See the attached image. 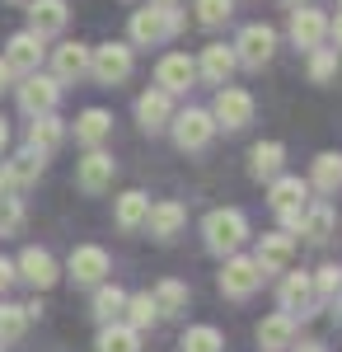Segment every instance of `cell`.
Masks as SVG:
<instances>
[{
    "instance_id": "6da1fadb",
    "label": "cell",
    "mask_w": 342,
    "mask_h": 352,
    "mask_svg": "<svg viewBox=\"0 0 342 352\" xmlns=\"http://www.w3.org/2000/svg\"><path fill=\"white\" fill-rule=\"evenodd\" d=\"M183 10H179V0L174 5H164V0H150L146 10H136L132 24H127V43L132 47H164V43H174L179 33H183Z\"/></svg>"
},
{
    "instance_id": "7a4b0ae2",
    "label": "cell",
    "mask_w": 342,
    "mask_h": 352,
    "mask_svg": "<svg viewBox=\"0 0 342 352\" xmlns=\"http://www.w3.org/2000/svg\"><path fill=\"white\" fill-rule=\"evenodd\" d=\"M249 217L239 212V207H216L202 217V244H207V254L216 258H225V254H239L244 244H249Z\"/></svg>"
},
{
    "instance_id": "3957f363",
    "label": "cell",
    "mask_w": 342,
    "mask_h": 352,
    "mask_svg": "<svg viewBox=\"0 0 342 352\" xmlns=\"http://www.w3.org/2000/svg\"><path fill=\"white\" fill-rule=\"evenodd\" d=\"M136 71V47L132 43H99V47H89V80L94 85H108V89H117V85H127Z\"/></svg>"
},
{
    "instance_id": "277c9868",
    "label": "cell",
    "mask_w": 342,
    "mask_h": 352,
    "mask_svg": "<svg viewBox=\"0 0 342 352\" xmlns=\"http://www.w3.org/2000/svg\"><path fill=\"white\" fill-rule=\"evenodd\" d=\"M305 202H310V184H305L300 174H277V179H267V207H272V217L282 221V230L295 235Z\"/></svg>"
},
{
    "instance_id": "5b68a950",
    "label": "cell",
    "mask_w": 342,
    "mask_h": 352,
    "mask_svg": "<svg viewBox=\"0 0 342 352\" xmlns=\"http://www.w3.org/2000/svg\"><path fill=\"white\" fill-rule=\"evenodd\" d=\"M267 277H263V268L253 263V254H225L220 258V272H216V287H220V296L225 300H253V292L263 287Z\"/></svg>"
},
{
    "instance_id": "8992f818",
    "label": "cell",
    "mask_w": 342,
    "mask_h": 352,
    "mask_svg": "<svg viewBox=\"0 0 342 352\" xmlns=\"http://www.w3.org/2000/svg\"><path fill=\"white\" fill-rule=\"evenodd\" d=\"M253 94L249 89H239V85H216V104H211V118H216V132H244L249 122H253Z\"/></svg>"
},
{
    "instance_id": "52a82bcc",
    "label": "cell",
    "mask_w": 342,
    "mask_h": 352,
    "mask_svg": "<svg viewBox=\"0 0 342 352\" xmlns=\"http://www.w3.org/2000/svg\"><path fill=\"white\" fill-rule=\"evenodd\" d=\"M169 132H174V146L183 155H202L216 136V118H211V109H183L169 118Z\"/></svg>"
},
{
    "instance_id": "ba28073f",
    "label": "cell",
    "mask_w": 342,
    "mask_h": 352,
    "mask_svg": "<svg viewBox=\"0 0 342 352\" xmlns=\"http://www.w3.org/2000/svg\"><path fill=\"white\" fill-rule=\"evenodd\" d=\"M14 99H19V113H24V118L56 113V104H61V80H56L52 71H47V76H43V71H28V76H19Z\"/></svg>"
},
{
    "instance_id": "9c48e42d",
    "label": "cell",
    "mask_w": 342,
    "mask_h": 352,
    "mask_svg": "<svg viewBox=\"0 0 342 352\" xmlns=\"http://www.w3.org/2000/svg\"><path fill=\"white\" fill-rule=\"evenodd\" d=\"M230 47H235V61L244 66V71H263L267 61L277 56V28H267V24H244Z\"/></svg>"
},
{
    "instance_id": "30bf717a",
    "label": "cell",
    "mask_w": 342,
    "mask_h": 352,
    "mask_svg": "<svg viewBox=\"0 0 342 352\" xmlns=\"http://www.w3.org/2000/svg\"><path fill=\"white\" fill-rule=\"evenodd\" d=\"M108 272H113V258H108L104 244H76L71 249V258H66V277L76 282V287H99V282H108Z\"/></svg>"
},
{
    "instance_id": "8fae6325",
    "label": "cell",
    "mask_w": 342,
    "mask_h": 352,
    "mask_svg": "<svg viewBox=\"0 0 342 352\" xmlns=\"http://www.w3.org/2000/svg\"><path fill=\"white\" fill-rule=\"evenodd\" d=\"M323 300L315 296V277L310 272H286L277 287V310H286L290 320H310Z\"/></svg>"
},
{
    "instance_id": "7c38bea8",
    "label": "cell",
    "mask_w": 342,
    "mask_h": 352,
    "mask_svg": "<svg viewBox=\"0 0 342 352\" xmlns=\"http://www.w3.org/2000/svg\"><path fill=\"white\" fill-rule=\"evenodd\" d=\"M43 164H47V155H38L33 146H24V151H14L10 160L0 164V192H28L38 179H43Z\"/></svg>"
},
{
    "instance_id": "4fadbf2b",
    "label": "cell",
    "mask_w": 342,
    "mask_h": 352,
    "mask_svg": "<svg viewBox=\"0 0 342 352\" xmlns=\"http://www.w3.org/2000/svg\"><path fill=\"white\" fill-rule=\"evenodd\" d=\"M113 174H117V160L108 155L104 146H94V151H84V160L76 164V188L84 197H104L113 188Z\"/></svg>"
},
{
    "instance_id": "5bb4252c",
    "label": "cell",
    "mask_w": 342,
    "mask_h": 352,
    "mask_svg": "<svg viewBox=\"0 0 342 352\" xmlns=\"http://www.w3.org/2000/svg\"><path fill=\"white\" fill-rule=\"evenodd\" d=\"M290 43L300 47V52H315V47H323L328 43V14L323 10H315V5H290Z\"/></svg>"
},
{
    "instance_id": "9a60e30c",
    "label": "cell",
    "mask_w": 342,
    "mask_h": 352,
    "mask_svg": "<svg viewBox=\"0 0 342 352\" xmlns=\"http://www.w3.org/2000/svg\"><path fill=\"white\" fill-rule=\"evenodd\" d=\"M14 272L24 277L33 292H52L56 282H61V263H56L47 249H38V244H28L24 254L14 258Z\"/></svg>"
},
{
    "instance_id": "2e32d148",
    "label": "cell",
    "mask_w": 342,
    "mask_h": 352,
    "mask_svg": "<svg viewBox=\"0 0 342 352\" xmlns=\"http://www.w3.org/2000/svg\"><path fill=\"white\" fill-rule=\"evenodd\" d=\"M43 56H47V47H43V38L38 33H14L10 43H5V52H0V61L10 66V76L19 80V76H28V71H43Z\"/></svg>"
},
{
    "instance_id": "e0dca14e",
    "label": "cell",
    "mask_w": 342,
    "mask_h": 352,
    "mask_svg": "<svg viewBox=\"0 0 342 352\" xmlns=\"http://www.w3.org/2000/svg\"><path fill=\"white\" fill-rule=\"evenodd\" d=\"M155 85L164 94H187L192 85H197V56L187 52H164L155 66Z\"/></svg>"
},
{
    "instance_id": "ac0fdd59",
    "label": "cell",
    "mask_w": 342,
    "mask_h": 352,
    "mask_svg": "<svg viewBox=\"0 0 342 352\" xmlns=\"http://www.w3.org/2000/svg\"><path fill=\"white\" fill-rule=\"evenodd\" d=\"M183 226H187V207H183V202H174V197L150 202V212H146V230H150V240H159V244L179 240Z\"/></svg>"
},
{
    "instance_id": "d6986e66",
    "label": "cell",
    "mask_w": 342,
    "mask_h": 352,
    "mask_svg": "<svg viewBox=\"0 0 342 352\" xmlns=\"http://www.w3.org/2000/svg\"><path fill=\"white\" fill-rule=\"evenodd\" d=\"M169 118H174V94H164V89H146L141 99H136V127L146 136H159L169 132Z\"/></svg>"
},
{
    "instance_id": "ffe728a7",
    "label": "cell",
    "mask_w": 342,
    "mask_h": 352,
    "mask_svg": "<svg viewBox=\"0 0 342 352\" xmlns=\"http://www.w3.org/2000/svg\"><path fill=\"white\" fill-rule=\"evenodd\" d=\"M333 230H338V212L328 207V197H310L305 212H300L295 235H305V244H328V240H333Z\"/></svg>"
},
{
    "instance_id": "44dd1931",
    "label": "cell",
    "mask_w": 342,
    "mask_h": 352,
    "mask_svg": "<svg viewBox=\"0 0 342 352\" xmlns=\"http://www.w3.org/2000/svg\"><path fill=\"white\" fill-rule=\"evenodd\" d=\"M290 258H295V235H290V230H272V235H263V240H258V249H253V263L263 268V277L286 272Z\"/></svg>"
},
{
    "instance_id": "7402d4cb",
    "label": "cell",
    "mask_w": 342,
    "mask_h": 352,
    "mask_svg": "<svg viewBox=\"0 0 342 352\" xmlns=\"http://www.w3.org/2000/svg\"><path fill=\"white\" fill-rule=\"evenodd\" d=\"M66 24H71L66 0H28V33H38L43 43L47 38H61Z\"/></svg>"
},
{
    "instance_id": "603a6c76",
    "label": "cell",
    "mask_w": 342,
    "mask_h": 352,
    "mask_svg": "<svg viewBox=\"0 0 342 352\" xmlns=\"http://www.w3.org/2000/svg\"><path fill=\"white\" fill-rule=\"evenodd\" d=\"M52 76L61 85L89 80V43H61V47H52Z\"/></svg>"
},
{
    "instance_id": "cb8c5ba5",
    "label": "cell",
    "mask_w": 342,
    "mask_h": 352,
    "mask_svg": "<svg viewBox=\"0 0 342 352\" xmlns=\"http://www.w3.org/2000/svg\"><path fill=\"white\" fill-rule=\"evenodd\" d=\"M235 71H239L235 47H225V43H207L202 56H197V80H207V85H225Z\"/></svg>"
},
{
    "instance_id": "d4e9b609",
    "label": "cell",
    "mask_w": 342,
    "mask_h": 352,
    "mask_svg": "<svg viewBox=\"0 0 342 352\" xmlns=\"http://www.w3.org/2000/svg\"><path fill=\"white\" fill-rule=\"evenodd\" d=\"M305 184H310V192H319V197H338L342 192V151H323V155H315Z\"/></svg>"
},
{
    "instance_id": "484cf974",
    "label": "cell",
    "mask_w": 342,
    "mask_h": 352,
    "mask_svg": "<svg viewBox=\"0 0 342 352\" xmlns=\"http://www.w3.org/2000/svg\"><path fill=\"white\" fill-rule=\"evenodd\" d=\"M282 164H286V146H282V141H258V146L249 151V179H253V184H267V179L282 174Z\"/></svg>"
},
{
    "instance_id": "4316f807",
    "label": "cell",
    "mask_w": 342,
    "mask_h": 352,
    "mask_svg": "<svg viewBox=\"0 0 342 352\" xmlns=\"http://www.w3.org/2000/svg\"><path fill=\"white\" fill-rule=\"evenodd\" d=\"M253 338H258V348H263V352H286V348H290V338H295V320H290L286 310H277V315L258 320Z\"/></svg>"
},
{
    "instance_id": "83f0119b",
    "label": "cell",
    "mask_w": 342,
    "mask_h": 352,
    "mask_svg": "<svg viewBox=\"0 0 342 352\" xmlns=\"http://www.w3.org/2000/svg\"><path fill=\"white\" fill-rule=\"evenodd\" d=\"M146 212H150V197L132 188V192H122V197H117L113 221H117V230H122V235H141V230H146Z\"/></svg>"
},
{
    "instance_id": "f1b7e54d",
    "label": "cell",
    "mask_w": 342,
    "mask_h": 352,
    "mask_svg": "<svg viewBox=\"0 0 342 352\" xmlns=\"http://www.w3.org/2000/svg\"><path fill=\"white\" fill-rule=\"evenodd\" d=\"M150 296H155V305H159V320H179V315H187L192 292H187V282H179V277H159Z\"/></svg>"
},
{
    "instance_id": "f546056e",
    "label": "cell",
    "mask_w": 342,
    "mask_h": 352,
    "mask_svg": "<svg viewBox=\"0 0 342 352\" xmlns=\"http://www.w3.org/2000/svg\"><path fill=\"white\" fill-rule=\"evenodd\" d=\"M61 141H66V122H61L56 113H38V118L28 122V146H33L38 155H52Z\"/></svg>"
},
{
    "instance_id": "4dcf8cb0",
    "label": "cell",
    "mask_w": 342,
    "mask_h": 352,
    "mask_svg": "<svg viewBox=\"0 0 342 352\" xmlns=\"http://www.w3.org/2000/svg\"><path fill=\"white\" fill-rule=\"evenodd\" d=\"M108 132H113V113H108V109H84L76 118V146H84V151L104 146Z\"/></svg>"
},
{
    "instance_id": "1f68e13d",
    "label": "cell",
    "mask_w": 342,
    "mask_h": 352,
    "mask_svg": "<svg viewBox=\"0 0 342 352\" xmlns=\"http://www.w3.org/2000/svg\"><path fill=\"white\" fill-rule=\"evenodd\" d=\"M122 305H127V292L117 282H99L94 287V300H89V315L99 324H113V320H122Z\"/></svg>"
},
{
    "instance_id": "d6a6232c",
    "label": "cell",
    "mask_w": 342,
    "mask_h": 352,
    "mask_svg": "<svg viewBox=\"0 0 342 352\" xmlns=\"http://www.w3.org/2000/svg\"><path fill=\"white\" fill-rule=\"evenodd\" d=\"M99 352H141V329H132L127 320H113V324H99Z\"/></svg>"
},
{
    "instance_id": "836d02e7",
    "label": "cell",
    "mask_w": 342,
    "mask_h": 352,
    "mask_svg": "<svg viewBox=\"0 0 342 352\" xmlns=\"http://www.w3.org/2000/svg\"><path fill=\"white\" fill-rule=\"evenodd\" d=\"M122 320L132 329H155L159 324V305H155V296L150 292H127V305H122Z\"/></svg>"
},
{
    "instance_id": "e575fe53",
    "label": "cell",
    "mask_w": 342,
    "mask_h": 352,
    "mask_svg": "<svg viewBox=\"0 0 342 352\" xmlns=\"http://www.w3.org/2000/svg\"><path fill=\"white\" fill-rule=\"evenodd\" d=\"M179 352H225V333L216 324H187L179 338Z\"/></svg>"
},
{
    "instance_id": "d590c367",
    "label": "cell",
    "mask_w": 342,
    "mask_h": 352,
    "mask_svg": "<svg viewBox=\"0 0 342 352\" xmlns=\"http://www.w3.org/2000/svg\"><path fill=\"white\" fill-rule=\"evenodd\" d=\"M24 329H28V310H24V305H14V300H0V348L19 343Z\"/></svg>"
},
{
    "instance_id": "8d00e7d4",
    "label": "cell",
    "mask_w": 342,
    "mask_h": 352,
    "mask_svg": "<svg viewBox=\"0 0 342 352\" xmlns=\"http://www.w3.org/2000/svg\"><path fill=\"white\" fill-rule=\"evenodd\" d=\"M192 19L202 28H220V24H230V14H235V0H192Z\"/></svg>"
},
{
    "instance_id": "74e56055",
    "label": "cell",
    "mask_w": 342,
    "mask_h": 352,
    "mask_svg": "<svg viewBox=\"0 0 342 352\" xmlns=\"http://www.w3.org/2000/svg\"><path fill=\"white\" fill-rule=\"evenodd\" d=\"M305 56H310V66H305V71H310V85H328L338 76V52H333L328 43L315 47V52H305Z\"/></svg>"
},
{
    "instance_id": "f35d334b",
    "label": "cell",
    "mask_w": 342,
    "mask_h": 352,
    "mask_svg": "<svg viewBox=\"0 0 342 352\" xmlns=\"http://www.w3.org/2000/svg\"><path fill=\"white\" fill-rule=\"evenodd\" d=\"M19 230H24V202L14 192H0V240L19 235Z\"/></svg>"
},
{
    "instance_id": "ab89813d",
    "label": "cell",
    "mask_w": 342,
    "mask_h": 352,
    "mask_svg": "<svg viewBox=\"0 0 342 352\" xmlns=\"http://www.w3.org/2000/svg\"><path fill=\"white\" fill-rule=\"evenodd\" d=\"M315 277V296L319 300H333V292H338V282H342V268L338 263H323L319 272H310Z\"/></svg>"
},
{
    "instance_id": "60d3db41",
    "label": "cell",
    "mask_w": 342,
    "mask_h": 352,
    "mask_svg": "<svg viewBox=\"0 0 342 352\" xmlns=\"http://www.w3.org/2000/svg\"><path fill=\"white\" fill-rule=\"evenodd\" d=\"M14 282H19V272H14V258H5V254H0V296H5Z\"/></svg>"
},
{
    "instance_id": "b9f144b4",
    "label": "cell",
    "mask_w": 342,
    "mask_h": 352,
    "mask_svg": "<svg viewBox=\"0 0 342 352\" xmlns=\"http://www.w3.org/2000/svg\"><path fill=\"white\" fill-rule=\"evenodd\" d=\"M328 47H333V52H342V10L328 19Z\"/></svg>"
},
{
    "instance_id": "7bdbcfd3",
    "label": "cell",
    "mask_w": 342,
    "mask_h": 352,
    "mask_svg": "<svg viewBox=\"0 0 342 352\" xmlns=\"http://www.w3.org/2000/svg\"><path fill=\"white\" fill-rule=\"evenodd\" d=\"M286 352H328V348H323L319 338H290V348H286Z\"/></svg>"
},
{
    "instance_id": "ee69618b",
    "label": "cell",
    "mask_w": 342,
    "mask_h": 352,
    "mask_svg": "<svg viewBox=\"0 0 342 352\" xmlns=\"http://www.w3.org/2000/svg\"><path fill=\"white\" fill-rule=\"evenodd\" d=\"M10 85H14V76H10V66H5V61H0V94H5V89H10Z\"/></svg>"
},
{
    "instance_id": "f6af8a7d",
    "label": "cell",
    "mask_w": 342,
    "mask_h": 352,
    "mask_svg": "<svg viewBox=\"0 0 342 352\" xmlns=\"http://www.w3.org/2000/svg\"><path fill=\"white\" fill-rule=\"evenodd\" d=\"M5 146H10V122L0 118V151H5Z\"/></svg>"
},
{
    "instance_id": "bcb514c9",
    "label": "cell",
    "mask_w": 342,
    "mask_h": 352,
    "mask_svg": "<svg viewBox=\"0 0 342 352\" xmlns=\"http://www.w3.org/2000/svg\"><path fill=\"white\" fill-rule=\"evenodd\" d=\"M333 300H338V315H342V282H338V292H333Z\"/></svg>"
},
{
    "instance_id": "7dc6e473",
    "label": "cell",
    "mask_w": 342,
    "mask_h": 352,
    "mask_svg": "<svg viewBox=\"0 0 342 352\" xmlns=\"http://www.w3.org/2000/svg\"><path fill=\"white\" fill-rule=\"evenodd\" d=\"M286 5H310V0H286Z\"/></svg>"
},
{
    "instance_id": "c3c4849f",
    "label": "cell",
    "mask_w": 342,
    "mask_h": 352,
    "mask_svg": "<svg viewBox=\"0 0 342 352\" xmlns=\"http://www.w3.org/2000/svg\"><path fill=\"white\" fill-rule=\"evenodd\" d=\"M164 5H174V0H164Z\"/></svg>"
},
{
    "instance_id": "681fc988",
    "label": "cell",
    "mask_w": 342,
    "mask_h": 352,
    "mask_svg": "<svg viewBox=\"0 0 342 352\" xmlns=\"http://www.w3.org/2000/svg\"><path fill=\"white\" fill-rule=\"evenodd\" d=\"M338 10H342V0H338Z\"/></svg>"
},
{
    "instance_id": "f907efd6",
    "label": "cell",
    "mask_w": 342,
    "mask_h": 352,
    "mask_svg": "<svg viewBox=\"0 0 342 352\" xmlns=\"http://www.w3.org/2000/svg\"><path fill=\"white\" fill-rule=\"evenodd\" d=\"M0 352H5V348H0Z\"/></svg>"
}]
</instances>
